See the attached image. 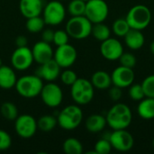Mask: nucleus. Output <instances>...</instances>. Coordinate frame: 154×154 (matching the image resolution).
<instances>
[{
  "label": "nucleus",
  "mask_w": 154,
  "mask_h": 154,
  "mask_svg": "<svg viewBox=\"0 0 154 154\" xmlns=\"http://www.w3.org/2000/svg\"><path fill=\"white\" fill-rule=\"evenodd\" d=\"M106 124L113 130L126 129L132 123L133 115L130 107L125 104L119 103L113 106L107 112Z\"/></svg>",
  "instance_id": "f257e3e1"
},
{
  "label": "nucleus",
  "mask_w": 154,
  "mask_h": 154,
  "mask_svg": "<svg viewBox=\"0 0 154 154\" xmlns=\"http://www.w3.org/2000/svg\"><path fill=\"white\" fill-rule=\"evenodd\" d=\"M42 79L35 75H26L18 79L14 86L17 93L24 98H34L39 96L43 87Z\"/></svg>",
  "instance_id": "f03ea898"
},
{
  "label": "nucleus",
  "mask_w": 154,
  "mask_h": 154,
  "mask_svg": "<svg viewBox=\"0 0 154 154\" xmlns=\"http://www.w3.org/2000/svg\"><path fill=\"white\" fill-rule=\"evenodd\" d=\"M57 120L60 127L67 131H71L80 125L83 120V112L78 105H70L60 112Z\"/></svg>",
  "instance_id": "7ed1b4c3"
},
{
  "label": "nucleus",
  "mask_w": 154,
  "mask_h": 154,
  "mask_svg": "<svg viewBox=\"0 0 154 154\" xmlns=\"http://www.w3.org/2000/svg\"><path fill=\"white\" fill-rule=\"evenodd\" d=\"M70 94L73 101L79 106H84L89 104L94 97V87L90 80L86 79H79L75 83L70 86Z\"/></svg>",
  "instance_id": "20e7f679"
},
{
  "label": "nucleus",
  "mask_w": 154,
  "mask_h": 154,
  "mask_svg": "<svg viewBox=\"0 0 154 154\" xmlns=\"http://www.w3.org/2000/svg\"><path fill=\"white\" fill-rule=\"evenodd\" d=\"M125 19L131 28L142 31L149 26L152 21V13L148 6L136 5L128 11Z\"/></svg>",
  "instance_id": "39448f33"
},
{
  "label": "nucleus",
  "mask_w": 154,
  "mask_h": 154,
  "mask_svg": "<svg viewBox=\"0 0 154 154\" xmlns=\"http://www.w3.org/2000/svg\"><path fill=\"white\" fill-rule=\"evenodd\" d=\"M93 23L85 16H72L66 23V32L76 40H83L91 34Z\"/></svg>",
  "instance_id": "423d86ee"
},
{
  "label": "nucleus",
  "mask_w": 154,
  "mask_h": 154,
  "mask_svg": "<svg viewBox=\"0 0 154 154\" xmlns=\"http://www.w3.org/2000/svg\"><path fill=\"white\" fill-rule=\"evenodd\" d=\"M109 8L105 0H88L86 2L85 16L92 23H103L108 16Z\"/></svg>",
  "instance_id": "0eeeda50"
},
{
  "label": "nucleus",
  "mask_w": 154,
  "mask_h": 154,
  "mask_svg": "<svg viewBox=\"0 0 154 154\" xmlns=\"http://www.w3.org/2000/svg\"><path fill=\"white\" fill-rule=\"evenodd\" d=\"M43 20L46 24L58 25L60 24L66 16V9L63 4L59 0H53L49 2L42 10Z\"/></svg>",
  "instance_id": "6e6552de"
},
{
  "label": "nucleus",
  "mask_w": 154,
  "mask_h": 154,
  "mask_svg": "<svg viewBox=\"0 0 154 154\" xmlns=\"http://www.w3.org/2000/svg\"><path fill=\"white\" fill-rule=\"evenodd\" d=\"M40 96L43 104L51 108L59 106L63 100V93L60 87L52 81L43 85Z\"/></svg>",
  "instance_id": "1a4fd4ad"
},
{
  "label": "nucleus",
  "mask_w": 154,
  "mask_h": 154,
  "mask_svg": "<svg viewBox=\"0 0 154 154\" xmlns=\"http://www.w3.org/2000/svg\"><path fill=\"white\" fill-rule=\"evenodd\" d=\"M109 141L112 148L118 152H129L134 144V136L126 129L114 130L109 134Z\"/></svg>",
  "instance_id": "9d476101"
},
{
  "label": "nucleus",
  "mask_w": 154,
  "mask_h": 154,
  "mask_svg": "<svg viewBox=\"0 0 154 154\" xmlns=\"http://www.w3.org/2000/svg\"><path fill=\"white\" fill-rule=\"evenodd\" d=\"M14 129L16 134L23 139H29L32 137L38 127L37 121L35 118L30 115H22L18 116L14 120Z\"/></svg>",
  "instance_id": "9b49d317"
},
{
  "label": "nucleus",
  "mask_w": 154,
  "mask_h": 154,
  "mask_svg": "<svg viewBox=\"0 0 154 154\" xmlns=\"http://www.w3.org/2000/svg\"><path fill=\"white\" fill-rule=\"evenodd\" d=\"M34 61L32 49L27 46L16 47L11 56V64L14 69L23 71L28 69Z\"/></svg>",
  "instance_id": "f8f14e48"
},
{
  "label": "nucleus",
  "mask_w": 154,
  "mask_h": 154,
  "mask_svg": "<svg viewBox=\"0 0 154 154\" xmlns=\"http://www.w3.org/2000/svg\"><path fill=\"white\" fill-rule=\"evenodd\" d=\"M77 57V50L69 43L57 46V49L53 53V60L60 68L64 69L71 67L76 62Z\"/></svg>",
  "instance_id": "ddd939ff"
},
{
  "label": "nucleus",
  "mask_w": 154,
  "mask_h": 154,
  "mask_svg": "<svg viewBox=\"0 0 154 154\" xmlns=\"http://www.w3.org/2000/svg\"><path fill=\"white\" fill-rule=\"evenodd\" d=\"M112 84L121 88L130 87L135 79V74L133 69L119 66L114 69L111 74Z\"/></svg>",
  "instance_id": "4468645a"
},
{
  "label": "nucleus",
  "mask_w": 154,
  "mask_h": 154,
  "mask_svg": "<svg viewBox=\"0 0 154 154\" xmlns=\"http://www.w3.org/2000/svg\"><path fill=\"white\" fill-rule=\"evenodd\" d=\"M101 55L108 60H117L124 52L122 43L115 38H108L101 42L100 45Z\"/></svg>",
  "instance_id": "2eb2a0df"
},
{
  "label": "nucleus",
  "mask_w": 154,
  "mask_h": 154,
  "mask_svg": "<svg viewBox=\"0 0 154 154\" xmlns=\"http://www.w3.org/2000/svg\"><path fill=\"white\" fill-rule=\"evenodd\" d=\"M35 74L39 76L42 80L51 82L60 77V67L53 59H51L42 64H40V67L37 69Z\"/></svg>",
  "instance_id": "dca6fc26"
},
{
  "label": "nucleus",
  "mask_w": 154,
  "mask_h": 154,
  "mask_svg": "<svg viewBox=\"0 0 154 154\" xmlns=\"http://www.w3.org/2000/svg\"><path fill=\"white\" fill-rule=\"evenodd\" d=\"M34 61L38 64H42L51 59H53V50L50 43L43 42L42 40L37 42L32 49Z\"/></svg>",
  "instance_id": "f3484780"
},
{
  "label": "nucleus",
  "mask_w": 154,
  "mask_h": 154,
  "mask_svg": "<svg viewBox=\"0 0 154 154\" xmlns=\"http://www.w3.org/2000/svg\"><path fill=\"white\" fill-rule=\"evenodd\" d=\"M19 10L26 19L38 16L42 13L43 4L42 0H20Z\"/></svg>",
  "instance_id": "a211bd4d"
},
{
  "label": "nucleus",
  "mask_w": 154,
  "mask_h": 154,
  "mask_svg": "<svg viewBox=\"0 0 154 154\" xmlns=\"http://www.w3.org/2000/svg\"><path fill=\"white\" fill-rule=\"evenodd\" d=\"M125 42L128 48L136 51L141 49L145 42V38L142 31L131 28L128 32L124 36Z\"/></svg>",
  "instance_id": "6ab92c4d"
},
{
  "label": "nucleus",
  "mask_w": 154,
  "mask_h": 154,
  "mask_svg": "<svg viewBox=\"0 0 154 154\" xmlns=\"http://www.w3.org/2000/svg\"><path fill=\"white\" fill-rule=\"evenodd\" d=\"M17 81L15 72L13 68L2 65L0 67V88L3 89L13 88Z\"/></svg>",
  "instance_id": "aec40b11"
},
{
  "label": "nucleus",
  "mask_w": 154,
  "mask_h": 154,
  "mask_svg": "<svg viewBox=\"0 0 154 154\" xmlns=\"http://www.w3.org/2000/svg\"><path fill=\"white\" fill-rule=\"evenodd\" d=\"M106 125L107 124H106V117L98 114L89 116L85 123V126L87 130L92 134H97L102 132Z\"/></svg>",
  "instance_id": "412c9836"
},
{
  "label": "nucleus",
  "mask_w": 154,
  "mask_h": 154,
  "mask_svg": "<svg viewBox=\"0 0 154 154\" xmlns=\"http://www.w3.org/2000/svg\"><path fill=\"white\" fill-rule=\"evenodd\" d=\"M91 83L95 88L104 90L108 89L112 85L111 75L104 70L96 71L91 77Z\"/></svg>",
  "instance_id": "4be33fe9"
},
{
  "label": "nucleus",
  "mask_w": 154,
  "mask_h": 154,
  "mask_svg": "<svg viewBox=\"0 0 154 154\" xmlns=\"http://www.w3.org/2000/svg\"><path fill=\"white\" fill-rule=\"evenodd\" d=\"M139 116L144 120H152L154 118V97H145L141 100L137 107Z\"/></svg>",
  "instance_id": "5701e85b"
},
{
  "label": "nucleus",
  "mask_w": 154,
  "mask_h": 154,
  "mask_svg": "<svg viewBox=\"0 0 154 154\" xmlns=\"http://www.w3.org/2000/svg\"><path fill=\"white\" fill-rule=\"evenodd\" d=\"M91 34L94 36V38L99 42H103L108 38H110L111 31L107 25H106L104 23H93Z\"/></svg>",
  "instance_id": "b1692460"
},
{
  "label": "nucleus",
  "mask_w": 154,
  "mask_h": 154,
  "mask_svg": "<svg viewBox=\"0 0 154 154\" xmlns=\"http://www.w3.org/2000/svg\"><path fill=\"white\" fill-rule=\"evenodd\" d=\"M62 149L63 152L67 154H81L83 152L82 143L74 137L66 139L63 143Z\"/></svg>",
  "instance_id": "393cba45"
},
{
  "label": "nucleus",
  "mask_w": 154,
  "mask_h": 154,
  "mask_svg": "<svg viewBox=\"0 0 154 154\" xmlns=\"http://www.w3.org/2000/svg\"><path fill=\"white\" fill-rule=\"evenodd\" d=\"M58 125V120L56 117L51 115H45L41 116L37 121V127L42 132L48 133L52 131Z\"/></svg>",
  "instance_id": "a878e982"
},
{
  "label": "nucleus",
  "mask_w": 154,
  "mask_h": 154,
  "mask_svg": "<svg viewBox=\"0 0 154 154\" xmlns=\"http://www.w3.org/2000/svg\"><path fill=\"white\" fill-rule=\"evenodd\" d=\"M2 116L8 121H14L18 116V109L12 102H4L0 107Z\"/></svg>",
  "instance_id": "bb28decb"
},
{
  "label": "nucleus",
  "mask_w": 154,
  "mask_h": 154,
  "mask_svg": "<svg viewBox=\"0 0 154 154\" xmlns=\"http://www.w3.org/2000/svg\"><path fill=\"white\" fill-rule=\"evenodd\" d=\"M45 24L46 23H45L43 18L41 17L40 15H38V16L27 18L25 26H26L27 31H29L31 33H38L43 30Z\"/></svg>",
  "instance_id": "cd10ccee"
},
{
  "label": "nucleus",
  "mask_w": 154,
  "mask_h": 154,
  "mask_svg": "<svg viewBox=\"0 0 154 154\" xmlns=\"http://www.w3.org/2000/svg\"><path fill=\"white\" fill-rule=\"evenodd\" d=\"M86 2L83 0H71L68 5V11L72 16H79L85 14Z\"/></svg>",
  "instance_id": "c85d7f7f"
},
{
  "label": "nucleus",
  "mask_w": 154,
  "mask_h": 154,
  "mask_svg": "<svg viewBox=\"0 0 154 154\" xmlns=\"http://www.w3.org/2000/svg\"><path fill=\"white\" fill-rule=\"evenodd\" d=\"M113 32L119 37H124L131 29L125 18H118L113 23Z\"/></svg>",
  "instance_id": "c756f323"
},
{
  "label": "nucleus",
  "mask_w": 154,
  "mask_h": 154,
  "mask_svg": "<svg viewBox=\"0 0 154 154\" xmlns=\"http://www.w3.org/2000/svg\"><path fill=\"white\" fill-rule=\"evenodd\" d=\"M94 149L96 154H108L112 150V145L108 139L103 138L96 143Z\"/></svg>",
  "instance_id": "7c9ffc66"
},
{
  "label": "nucleus",
  "mask_w": 154,
  "mask_h": 154,
  "mask_svg": "<svg viewBox=\"0 0 154 154\" xmlns=\"http://www.w3.org/2000/svg\"><path fill=\"white\" fill-rule=\"evenodd\" d=\"M129 97L134 101H141L145 97L142 84H132L129 88Z\"/></svg>",
  "instance_id": "2f4dec72"
},
{
  "label": "nucleus",
  "mask_w": 154,
  "mask_h": 154,
  "mask_svg": "<svg viewBox=\"0 0 154 154\" xmlns=\"http://www.w3.org/2000/svg\"><path fill=\"white\" fill-rule=\"evenodd\" d=\"M60 77L61 82L66 86H72L75 83V81L78 79V76L76 72L68 68L63 72L60 73Z\"/></svg>",
  "instance_id": "473e14b6"
},
{
  "label": "nucleus",
  "mask_w": 154,
  "mask_h": 154,
  "mask_svg": "<svg viewBox=\"0 0 154 154\" xmlns=\"http://www.w3.org/2000/svg\"><path fill=\"white\" fill-rule=\"evenodd\" d=\"M142 87L143 88L145 97H154V75L146 77L142 83Z\"/></svg>",
  "instance_id": "72a5a7b5"
},
{
  "label": "nucleus",
  "mask_w": 154,
  "mask_h": 154,
  "mask_svg": "<svg viewBox=\"0 0 154 154\" xmlns=\"http://www.w3.org/2000/svg\"><path fill=\"white\" fill-rule=\"evenodd\" d=\"M119 61L121 66L134 69L136 65V57L130 52H123L119 58Z\"/></svg>",
  "instance_id": "f704fd0d"
},
{
  "label": "nucleus",
  "mask_w": 154,
  "mask_h": 154,
  "mask_svg": "<svg viewBox=\"0 0 154 154\" xmlns=\"http://www.w3.org/2000/svg\"><path fill=\"white\" fill-rule=\"evenodd\" d=\"M69 35L66 32V30H58L54 32V37H53V43L56 46H60L69 43Z\"/></svg>",
  "instance_id": "c9c22d12"
},
{
  "label": "nucleus",
  "mask_w": 154,
  "mask_h": 154,
  "mask_svg": "<svg viewBox=\"0 0 154 154\" xmlns=\"http://www.w3.org/2000/svg\"><path fill=\"white\" fill-rule=\"evenodd\" d=\"M12 145V138L5 130L0 129V151H6Z\"/></svg>",
  "instance_id": "e433bc0d"
},
{
  "label": "nucleus",
  "mask_w": 154,
  "mask_h": 154,
  "mask_svg": "<svg viewBox=\"0 0 154 154\" xmlns=\"http://www.w3.org/2000/svg\"><path fill=\"white\" fill-rule=\"evenodd\" d=\"M108 94H109L110 98H111L113 101L116 102V101H118V100L122 97V95H123L122 88H119V87H116V86H114V87H112V88L110 87V88H109V92H108Z\"/></svg>",
  "instance_id": "4c0bfd02"
},
{
  "label": "nucleus",
  "mask_w": 154,
  "mask_h": 154,
  "mask_svg": "<svg viewBox=\"0 0 154 154\" xmlns=\"http://www.w3.org/2000/svg\"><path fill=\"white\" fill-rule=\"evenodd\" d=\"M54 37V31L51 29H45L42 31V40L43 42H46L48 43H51L53 42Z\"/></svg>",
  "instance_id": "58836bf2"
},
{
  "label": "nucleus",
  "mask_w": 154,
  "mask_h": 154,
  "mask_svg": "<svg viewBox=\"0 0 154 154\" xmlns=\"http://www.w3.org/2000/svg\"><path fill=\"white\" fill-rule=\"evenodd\" d=\"M27 43H28L27 38L23 35H19L15 39L16 47H24V46H27Z\"/></svg>",
  "instance_id": "ea45409f"
},
{
  "label": "nucleus",
  "mask_w": 154,
  "mask_h": 154,
  "mask_svg": "<svg viewBox=\"0 0 154 154\" xmlns=\"http://www.w3.org/2000/svg\"><path fill=\"white\" fill-rule=\"evenodd\" d=\"M150 50H151V52L152 53V55L154 56V41L152 42V43L150 45Z\"/></svg>",
  "instance_id": "a19ab883"
},
{
  "label": "nucleus",
  "mask_w": 154,
  "mask_h": 154,
  "mask_svg": "<svg viewBox=\"0 0 154 154\" xmlns=\"http://www.w3.org/2000/svg\"><path fill=\"white\" fill-rule=\"evenodd\" d=\"M3 65V63H2V60H1V58H0V67Z\"/></svg>",
  "instance_id": "79ce46f5"
},
{
  "label": "nucleus",
  "mask_w": 154,
  "mask_h": 154,
  "mask_svg": "<svg viewBox=\"0 0 154 154\" xmlns=\"http://www.w3.org/2000/svg\"><path fill=\"white\" fill-rule=\"evenodd\" d=\"M152 146H153V148H154V138H153V140H152Z\"/></svg>",
  "instance_id": "37998d69"
},
{
  "label": "nucleus",
  "mask_w": 154,
  "mask_h": 154,
  "mask_svg": "<svg viewBox=\"0 0 154 154\" xmlns=\"http://www.w3.org/2000/svg\"><path fill=\"white\" fill-rule=\"evenodd\" d=\"M83 1H85V2H87V1H88V0H83Z\"/></svg>",
  "instance_id": "c03bdc74"
},
{
  "label": "nucleus",
  "mask_w": 154,
  "mask_h": 154,
  "mask_svg": "<svg viewBox=\"0 0 154 154\" xmlns=\"http://www.w3.org/2000/svg\"><path fill=\"white\" fill-rule=\"evenodd\" d=\"M59 1H64V0H59Z\"/></svg>",
  "instance_id": "a18cd8bd"
}]
</instances>
